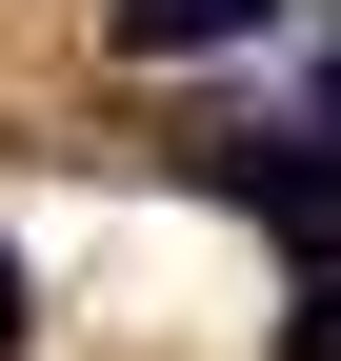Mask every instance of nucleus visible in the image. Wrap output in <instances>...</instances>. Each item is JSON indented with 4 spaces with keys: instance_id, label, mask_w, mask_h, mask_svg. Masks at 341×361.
Here are the masks:
<instances>
[{
    "instance_id": "1",
    "label": "nucleus",
    "mask_w": 341,
    "mask_h": 361,
    "mask_svg": "<svg viewBox=\"0 0 341 361\" xmlns=\"http://www.w3.org/2000/svg\"><path fill=\"white\" fill-rule=\"evenodd\" d=\"M201 180H221L261 241H302V261H341V141L302 121V141H201Z\"/></svg>"
},
{
    "instance_id": "2",
    "label": "nucleus",
    "mask_w": 341,
    "mask_h": 361,
    "mask_svg": "<svg viewBox=\"0 0 341 361\" xmlns=\"http://www.w3.org/2000/svg\"><path fill=\"white\" fill-rule=\"evenodd\" d=\"M302 0H101V40L120 61H221V40H281Z\"/></svg>"
},
{
    "instance_id": "3",
    "label": "nucleus",
    "mask_w": 341,
    "mask_h": 361,
    "mask_svg": "<svg viewBox=\"0 0 341 361\" xmlns=\"http://www.w3.org/2000/svg\"><path fill=\"white\" fill-rule=\"evenodd\" d=\"M281 361H341V261H302V322H281Z\"/></svg>"
},
{
    "instance_id": "4",
    "label": "nucleus",
    "mask_w": 341,
    "mask_h": 361,
    "mask_svg": "<svg viewBox=\"0 0 341 361\" xmlns=\"http://www.w3.org/2000/svg\"><path fill=\"white\" fill-rule=\"evenodd\" d=\"M0 341H20V241H0Z\"/></svg>"
},
{
    "instance_id": "5",
    "label": "nucleus",
    "mask_w": 341,
    "mask_h": 361,
    "mask_svg": "<svg viewBox=\"0 0 341 361\" xmlns=\"http://www.w3.org/2000/svg\"><path fill=\"white\" fill-rule=\"evenodd\" d=\"M321 141H341V40H321Z\"/></svg>"
}]
</instances>
